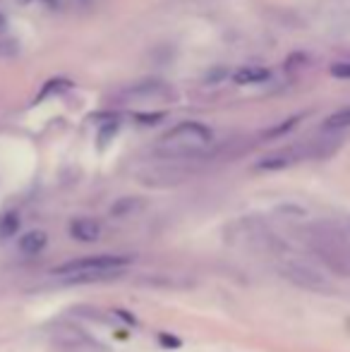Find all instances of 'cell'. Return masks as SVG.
I'll return each mask as SVG.
<instances>
[{
	"label": "cell",
	"instance_id": "14",
	"mask_svg": "<svg viewBox=\"0 0 350 352\" xmlns=\"http://www.w3.org/2000/svg\"><path fill=\"white\" fill-rule=\"evenodd\" d=\"M298 120H300V118H290V120H285L283 125H278V127H274V130H271V132H266V137H269V140H271V137H281V135H285V132H288L290 127L298 125Z\"/></svg>",
	"mask_w": 350,
	"mask_h": 352
},
{
	"label": "cell",
	"instance_id": "2",
	"mask_svg": "<svg viewBox=\"0 0 350 352\" xmlns=\"http://www.w3.org/2000/svg\"><path fill=\"white\" fill-rule=\"evenodd\" d=\"M135 261V256L130 254H89L80 256V259H70L65 264H61L58 269H53V274L58 278H70V276H85V274H118L120 276L127 266Z\"/></svg>",
	"mask_w": 350,
	"mask_h": 352
},
{
	"label": "cell",
	"instance_id": "9",
	"mask_svg": "<svg viewBox=\"0 0 350 352\" xmlns=\"http://www.w3.org/2000/svg\"><path fill=\"white\" fill-rule=\"evenodd\" d=\"M168 91V84L161 82V79H144V82H137L135 87L127 89V96L132 98H156L164 96Z\"/></svg>",
	"mask_w": 350,
	"mask_h": 352
},
{
	"label": "cell",
	"instance_id": "18",
	"mask_svg": "<svg viewBox=\"0 0 350 352\" xmlns=\"http://www.w3.org/2000/svg\"><path fill=\"white\" fill-rule=\"evenodd\" d=\"M5 29V17H3V12H0V32Z\"/></svg>",
	"mask_w": 350,
	"mask_h": 352
},
{
	"label": "cell",
	"instance_id": "4",
	"mask_svg": "<svg viewBox=\"0 0 350 352\" xmlns=\"http://www.w3.org/2000/svg\"><path fill=\"white\" fill-rule=\"evenodd\" d=\"M281 276L288 278L293 285L305 287V290H312V292H327L331 290V283L324 274L314 271L312 266L307 264H300V261H285L281 266Z\"/></svg>",
	"mask_w": 350,
	"mask_h": 352
},
{
	"label": "cell",
	"instance_id": "6",
	"mask_svg": "<svg viewBox=\"0 0 350 352\" xmlns=\"http://www.w3.org/2000/svg\"><path fill=\"white\" fill-rule=\"evenodd\" d=\"M303 156H305V151L300 146H288V148H281V151H274V153H269V156L259 158L254 168H257V170H266V173L283 170V168H290L293 163H298Z\"/></svg>",
	"mask_w": 350,
	"mask_h": 352
},
{
	"label": "cell",
	"instance_id": "11",
	"mask_svg": "<svg viewBox=\"0 0 350 352\" xmlns=\"http://www.w3.org/2000/svg\"><path fill=\"white\" fill-rule=\"evenodd\" d=\"M142 206H144V201L137 199V197H122V199H118L116 204L111 206V216H116V218L132 216V213H137Z\"/></svg>",
	"mask_w": 350,
	"mask_h": 352
},
{
	"label": "cell",
	"instance_id": "8",
	"mask_svg": "<svg viewBox=\"0 0 350 352\" xmlns=\"http://www.w3.org/2000/svg\"><path fill=\"white\" fill-rule=\"evenodd\" d=\"M46 245H48V235L43 230H29V232H24V235H19V240H17L19 252L27 256L41 254V252L46 250Z\"/></svg>",
	"mask_w": 350,
	"mask_h": 352
},
{
	"label": "cell",
	"instance_id": "10",
	"mask_svg": "<svg viewBox=\"0 0 350 352\" xmlns=\"http://www.w3.org/2000/svg\"><path fill=\"white\" fill-rule=\"evenodd\" d=\"M269 77H271V72L266 70V67H257V65L240 67V70L233 72V82L240 84V87H250V84H262Z\"/></svg>",
	"mask_w": 350,
	"mask_h": 352
},
{
	"label": "cell",
	"instance_id": "1",
	"mask_svg": "<svg viewBox=\"0 0 350 352\" xmlns=\"http://www.w3.org/2000/svg\"><path fill=\"white\" fill-rule=\"evenodd\" d=\"M214 144V130L204 122L187 120L171 127L156 144L161 158L171 161H195Z\"/></svg>",
	"mask_w": 350,
	"mask_h": 352
},
{
	"label": "cell",
	"instance_id": "13",
	"mask_svg": "<svg viewBox=\"0 0 350 352\" xmlns=\"http://www.w3.org/2000/svg\"><path fill=\"white\" fill-rule=\"evenodd\" d=\"M324 130L327 132H338V130H348L350 127V108H341V111L331 113V116L324 120Z\"/></svg>",
	"mask_w": 350,
	"mask_h": 352
},
{
	"label": "cell",
	"instance_id": "17",
	"mask_svg": "<svg viewBox=\"0 0 350 352\" xmlns=\"http://www.w3.org/2000/svg\"><path fill=\"white\" fill-rule=\"evenodd\" d=\"M113 314H116V316H120V319L125 321V324H130V326H135V324H137V321H135V316H132V314H127L125 309H113Z\"/></svg>",
	"mask_w": 350,
	"mask_h": 352
},
{
	"label": "cell",
	"instance_id": "3",
	"mask_svg": "<svg viewBox=\"0 0 350 352\" xmlns=\"http://www.w3.org/2000/svg\"><path fill=\"white\" fill-rule=\"evenodd\" d=\"M190 161H171L166 158L164 163L159 166H149L140 173V180L144 185H151V187H173V185H180L185 182L187 177L192 175V170L185 166Z\"/></svg>",
	"mask_w": 350,
	"mask_h": 352
},
{
	"label": "cell",
	"instance_id": "16",
	"mask_svg": "<svg viewBox=\"0 0 350 352\" xmlns=\"http://www.w3.org/2000/svg\"><path fill=\"white\" fill-rule=\"evenodd\" d=\"M116 130H118V125H106V127H103V132L98 135V146H106L108 137H116Z\"/></svg>",
	"mask_w": 350,
	"mask_h": 352
},
{
	"label": "cell",
	"instance_id": "15",
	"mask_svg": "<svg viewBox=\"0 0 350 352\" xmlns=\"http://www.w3.org/2000/svg\"><path fill=\"white\" fill-rule=\"evenodd\" d=\"M331 74L341 79H350V65L348 63H338V65H331Z\"/></svg>",
	"mask_w": 350,
	"mask_h": 352
},
{
	"label": "cell",
	"instance_id": "19",
	"mask_svg": "<svg viewBox=\"0 0 350 352\" xmlns=\"http://www.w3.org/2000/svg\"><path fill=\"white\" fill-rule=\"evenodd\" d=\"M41 3H46V5H56L58 0H41Z\"/></svg>",
	"mask_w": 350,
	"mask_h": 352
},
{
	"label": "cell",
	"instance_id": "12",
	"mask_svg": "<svg viewBox=\"0 0 350 352\" xmlns=\"http://www.w3.org/2000/svg\"><path fill=\"white\" fill-rule=\"evenodd\" d=\"M19 226H22V218L17 211H8L0 216V240H8V237L17 235Z\"/></svg>",
	"mask_w": 350,
	"mask_h": 352
},
{
	"label": "cell",
	"instance_id": "7",
	"mask_svg": "<svg viewBox=\"0 0 350 352\" xmlns=\"http://www.w3.org/2000/svg\"><path fill=\"white\" fill-rule=\"evenodd\" d=\"M70 237L77 242H85V245H91V242L101 240V223L94 221V218H75L70 223Z\"/></svg>",
	"mask_w": 350,
	"mask_h": 352
},
{
	"label": "cell",
	"instance_id": "5",
	"mask_svg": "<svg viewBox=\"0 0 350 352\" xmlns=\"http://www.w3.org/2000/svg\"><path fill=\"white\" fill-rule=\"evenodd\" d=\"M56 343L63 350H72V352H101L103 348L91 338L89 333L80 329H70V326H63L56 331Z\"/></svg>",
	"mask_w": 350,
	"mask_h": 352
}]
</instances>
